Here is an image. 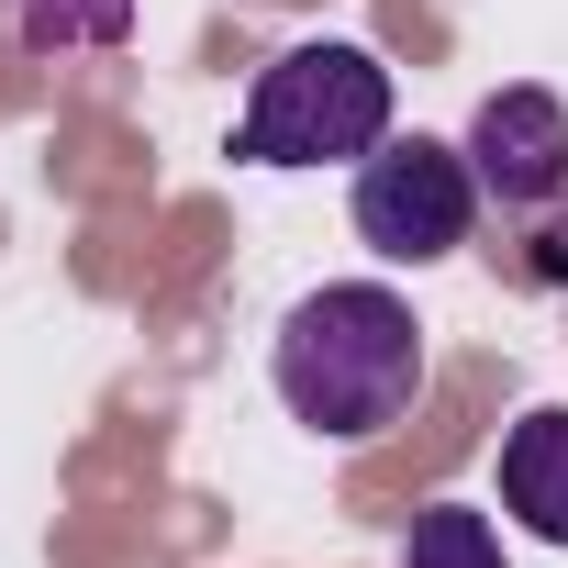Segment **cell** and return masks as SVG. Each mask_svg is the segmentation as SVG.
<instances>
[{"label": "cell", "mask_w": 568, "mask_h": 568, "mask_svg": "<svg viewBox=\"0 0 568 568\" xmlns=\"http://www.w3.org/2000/svg\"><path fill=\"white\" fill-rule=\"evenodd\" d=\"M402 568H501V535L468 501H424L413 535H402Z\"/></svg>", "instance_id": "7"}, {"label": "cell", "mask_w": 568, "mask_h": 568, "mask_svg": "<svg viewBox=\"0 0 568 568\" xmlns=\"http://www.w3.org/2000/svg\"><path fill=\"white\" fill-rule=\"evenodd\" d=\"M501 513L546 546H568V402H535L501 435Z\"/></svg>", "instance_id": "5"}, {"label": "cell", "mask_w": 568, "mask_h": 568, "mask_svg": "<svg viewBox=\"0 0 568 568\" xmlns=\"http://www.w3.org/2000/svg\"><path fill=\"white\" fill-rule=\"evenodd\" d=\"M379 145H390V68L346 34L267 57L234 112L245 168H335V156H379Z\"/></svg>", "instance_id": "2"}, {"label": "cell", "mask_w": 568, "mask_h": 568, "mask_svg": "<svg viewBox=\"0 0 568 568\" xmlns=\"http://www.w3.org/2000/svg\"><path fill=\"white\" fill-rule=\"evenodd\" d=\"M468 168H479V201H501V212L568 201V101L557 90H490L468 112Z\"/></svg>", "instance_id": "4"}, {"label": "cell", "mask_w": 568, "mask_h": 568, "mask_svg": "<svg viewBox=\"0 0 568 568\" xmlns=\"http://www.w3.org/2000/svg\"><path fill=\"white\" fill-rule=\"evenodd\" d=\"M267 379L291 402V424H313L335 446H368L424 390V324L390 278H335V291L291 302V324L267 346Z\"/></svg>", "instance_id": "1"}, {"label": "cell", "mask_w": 568, "mask_h": 568, "mask_svg": "<svg viewBox=\"0 0 568 568\" xmlns=\"http://www.w3.org/2000/svg\"><path fill=\"white\" fill-rule=\"evenodd\" d=\"M524 267H535V278H568V212H557V223H546V245H535V256H524Z\"/></svg>", "instance_id": "8"}, {"label": "cell", "mask_w": 568, "mask_h": 568, "mask_svg": "<svg viewBox=\"0 0 568 568\" xmlns=\"http://www.w3.org/2000/svg\"><path fill=\"white\" fill-rule=\"evenodd\" d=\"M12 34L34 57H112L134 34V0H12Z\"/></svg>", "instance_id": "6"}, {"label": "cell", "mask_w": 568, "mask_h": 568, "mask_svg": "<svg viewBox=\"0 0 568 568\" xmlns=\"http://www.w3.org/2000/svg\"><path fill=\"white\" fill-rule=\"evenodd\" d=\"M468 223H479V168H468V145L402 134V145L357 156V234H368V256L424 267V256H457Z\"/></svg>", "instance_id": "3"}]
</instances>
